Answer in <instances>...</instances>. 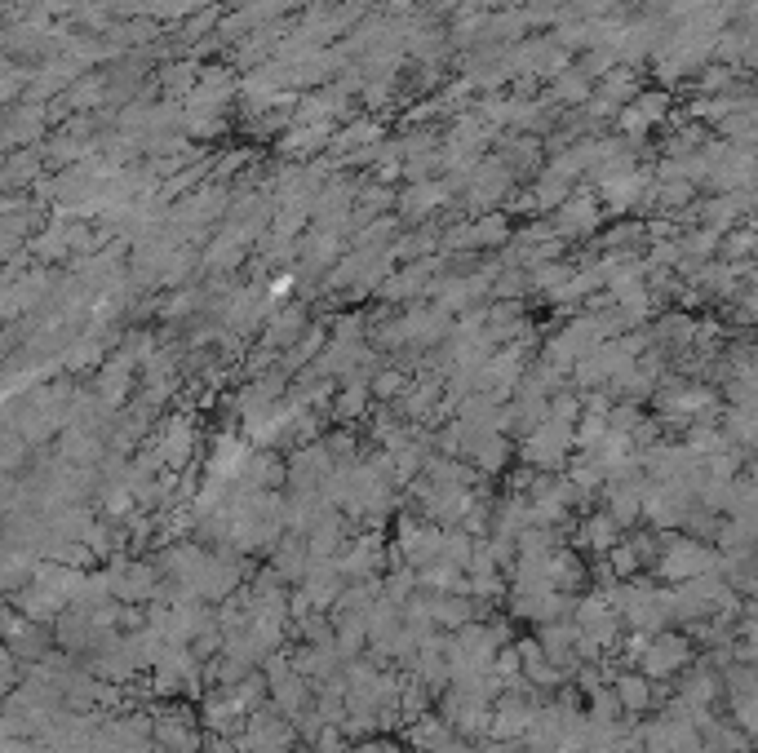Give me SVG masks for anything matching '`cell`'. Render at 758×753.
Segmentation results:
<instances>
[{
	"mask_svg": "<svg viewBox=\"0 0 758 753\" xmlns=\"http://www.w3.org/2000/svg\"><path fill=\"white\" fill-rule=\"evenodd\" d=\"M683 660H688V643L665 634L643 652V669H648L652 678H665V674H674V669H683Z\"/></svg>",
	"mask_w": 758,
	"mask_h": 753,
	"instance_id": "1",
	"label": "cell"
},
{
	"mask_svg": "<svg viewBox=\"0 0 758 753\" xmlns=\"http://www.w3.org/2000/svg\"><path fill=\"white\" fill-rule=\"evenodd\" d=\"M617 696H621V705L626 709H643L648 705V683H643V678H621Z\"/></svg>",
	"mask_w": 758,
	"mask_h": 753,
	"instance_id": "3",
	"label": "cell"
},
{
	"mask_svg": "<svg viewBox=\"0 0 758 753\" xmlns=\"http://www.w3.org/2000/svg\"><path fill=\"white\" fill-rule=\"evenodd\" d=\"M714 559H710V554H705L701 550V545H679V550H670V559H665V576H679V581H683V576H696V572H705V567H710Z\"/></svg>",
	"mask_w": 758,
	"mask_h": 753,
	"instance_id": "2",
	"label": "cell"
}]
</instances>
